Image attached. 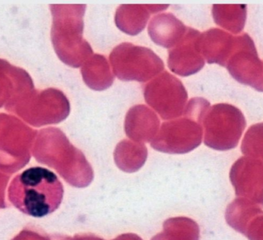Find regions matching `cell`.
<instances>
[{
	"instance_id": "obj_1",
	"label": "cell",
	"mask_w": 263,
	"mask_h": 240,
	"mask_svg": "<svg viewBox=\"0 0 263 240\" xmlns=\"http://www.w3.org/2000/svg\"><path fill=\"white\" fill-rule=\"evenodd\" d=\"M64 190L53 172L43 167L27 169L15 176L8 189L11 204L22 213L42 218L60 207Z\"/></svg>"
},
{
	"instance_id": "obj_2",
	"label": "cell",
	"mask_w": 263,
	"mask_h": 240,
	"mask_svg": "<svg viewBox=\"0 0 263 240\" xmlns=\"http://www.w3.org/2000/svg\"><path fill=\"white\" fill-rule=\"evenodd\" d=\"M52 7V38L55 52L68 66L81 67L93 53L89 43L83 39L86 5H58Z\"/></svg>"
},
{
	"instance_id": "obj_3",
	"label": "cell",
	"mask_w": 263,
	"mask_h": 240,
	"mask_svg": "<svg viewBox=\"0 0 263 240\" xmlns=\"http://www.w3.org/2000/svg\"><path fill=\"white\" fill-rule=\"evenodd\" d=\"M210 108L205 99H192L180 117L162 124L151 146L167 153H186L197 148L202 142L203 120Z\"/></svg>"
},
{
	"instance_id": "obj_4",
	"label": "cell",
	"mask_w": 263,
	"mask_h": 240,
	"mask_svg": "<svg viewBox=\"0 0 263 240\" xmlns=\"http://www.w3.org/2000/svg\"><path fill=\"white\" fill-rule=\"evenodd\" d=\"M247 126L242 113L236 106L219 103L207 111L203 120L204 143L218 151L236 148Z\"/></svg>"
},
{
	"instance_id": "obj_5",
	"label": "cell",
	"mask_w": 263,
	"mask_h": 240,
	"mask_svg": "<svg viewBox=\"0 0 263 240\" xmlns=\"http://www.w3.org/2000/svg\"><path fill=\"white\" fill-rule=\"evenodd\" d=\"M112 72L122 81L145 83L164 69L163 62L152 49L123 43L109 56Z\"/></svg>"
},
{
	"instance_id": "obj_6",
	"label": "cell",
	"mask_w": 263,
	"mask_h": 240,
	"mask_svg": "<svg viewBox=\"0 0 263 240\" xmlns=\"http://www.w3.org/2000/svg\"><path fill=\"white\" fill-rule=\"evenodd\" d=\"M144 98L162 120H172L183 114L188 94L182 82L165 72L145 85Z\"/></svg>"
},
{
	"instance_id": "obj_7",
	"label": "cell",
	"mask_w": 263,
	"mask_h": 240,
	"mask_svg": "<svg viewBox=\"0 0 263 240\" xmlns=\"http://www.w3.org/2000/svg\"><path fill=\"white\" fill-rule=\"evenodd\" d=\"M227 68L236 81L263 92V62L248 34L236 36L234 49Z\"/></svg>"
},
{
	"instance_id": "obj_8",
	"label": "cell",
	"mask_w": 263,
	"mask_h": 240,
	"mask_svg": "<svg viewBox=\"0 0 263 240\" xmlns=\"http://www.w3.org/2000/svg\"><path fill=\"white\" fill-rule=\"evenodd\" d=\"M230 179L237 197L263 207V164L254 158L242 156L230 170Z\"/></svg>"
},
{
	"instance_id": "obj_9",
	"label": "cell",
	"mask_w": 263,
	"mask_h": 240,
	"mask_svg": "<svg viewBox=\"0 0 263 240\" xmlns=\"http://www.w3.org/2000/svg\"><path fill=\"white\" fill-rule=\"evenodd\" d=\"M201 32L188 27L183 38L168 51V66L172 72L181 77L197 73L203 68L205 60L199 49Z\"/></svg>"
},
{
	"instance_id": "obj_10",
	"label": "cell",
	"mask_w": 263,
	"mask_h": 240,
	"mask_svg": "<svg viewBox=\"0 0 263 240\" xmlns=\"http://www.w3.org/2000/svg\"><path fill=\"white\" fill-rule=\"evenodd\" d=\"M160 128V120L154 111L145 105L130 108L124 122L125 133L136 142H152Z\"/></svg>"
},
{
	"instance_id": "obj_11",
	"label": "cell",
	"mask_w": 263,
	"mask_h": 240,
	"mask_svg": "<svg viewBox=\"0 0 263 240\" xmlns=\"http://www.w3.org/2000/svg\"><path fill=\"white\" fill-rule=\"evenodd\" d=\"M236 36L219 29H211L200 34L201 53L209 64L227 66L234 49Z\"/></svg>"
},
{
	"instance_id": "obj_12",
	"label": "cell",
	"mask_w": 263,
	"mask_h": 240,
	"mask_svg": "<svg viewBox=\"0 0 263 240\" xmlns=\"http://www.w3.org/2000/svg\"><path fill=\"white\" fill-rule=\"evenodd\" d=\"M168 7V5H121L116 12V25L122 32L136 35L145 29L151 14Z\"/></svg>"
},
{
	"instance_id": "obj_13",
	"label": "cell",
	"mask_w": 263,
	"mask_h": 240,
	"mask_svg": "<svg viewBox=\"0 0 263 240\" xmlns=\"http://www.w3.org/2000/svg\"><path fill=\"white\" fill-rule=\"evenodd\" d=\"M187 29L188 27L173 14L162 13L152 19L148 32L156 44L170 49L183 38Z\"/></svg>"
},
{
	"instance_id": "obj_14",
	"label": "cell",
	"mask_w": 263,
	"mask_h": 240,
	"mask_svg": "<svg viewBox=\"0 0 263 240\" xmlns=\"http://www.w3.org/2000/svg\"><path fill=\"white\" fill-rule=\"evenodd\" d=\"M81 74L86 86L96 91L107 89L115 80L107 59L99 54L92 55L85 62Z\"/></svg>"
},
{
	"instance_id": "obj_15",
	"label": "cell",
	"mask_w": 263,
	"mask_h": 240,
	"mask_svg": "<svg viewBox=\"0 0 263 240\" xmlns=\"http://www.w3.org/2000/svg\"><path fill=\"white\" fill-rule=\"evenodd\" d=\"M114 156L119 168L131 173L139 170L145 163L147 149L143 143L124 139L117 145Z\"/></svg>"
},
{
	"instance_id": "obj_16",
	"label": "cell",
	"mask_w": 263,
	"mask_h": 240,
	"mask_svg": "<svg viewBox=\"0 0 263 240\" xmlns=\"http://www.w3.org/2000/svg\"><path fill=\"white\" fill-rule=\"evenodd\" d=\"M247 5H213L215 23L233 33H240L247 21Z\"/></svg>"
},
{
	"instance_id": "obj_17",
	"label": "cell",
	"mask_w": 263,
	"mask_h": 240,
	"mask_svg": "<svg viewBox=\"0 0 263 240\" xmlns=\"http://www.w3.org/2000/svg\"><path fill=\"white\" fill-rule=\"evenodd\" d=\"M242 154L254 158L263 164V122L249 128L241 145Z\"/></svg>"
},
{
	"instance_id": "obj_18",
	"label": "cell",
	"mask_w": 263,
	"mask_h": 240,
	"mask_svg": "<svg viewBox=\"0 0 263 240\" xmlns=\"http://www.w3.org/2000/svg\"><path fill=\"white\" fill-rule=\"evenodd\" d=\"M240 233L249 240H263V210L261 207L246 223Z\"/></svg>"
}]
</instances>
